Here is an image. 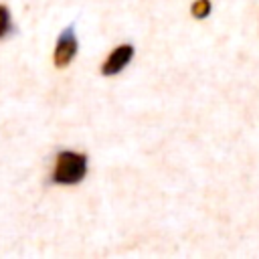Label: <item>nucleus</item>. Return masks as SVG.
Returning <instances> with one entry per match:
<instances>
[{"label":"nucleus","mask_w":259,"mask_h":259,"mask_svg":"<svg viewBox=\"0 0 259 259\" xmlns=\"http://www.w3.org/2000/svg\"><path fill=\"white\" fill-rule=\"evenodd\" d=\"M208 12H210V0H196L192 4V16L204 18V16H208Z\"/></svg>","instance_id":"nucleus-4"},{"label":"nucleus","mask_w":259,"mask_h":259,"mask_svg":"<svg viewBox=\"0 0 259 259\" xmlns=\"http://www.w3.org/2000/svg\"><path fill=\"white\" fill-rule=\"evenodd\" d=\"M77 49H79V42H77V36H75V30L73 26L65 28L59 38H57V45H55V55H53V61L57 67H67L75 55H77Z\"/></svg>","instance_id":"nucleus-2"},{"label":"nucleus","mask_w":259,"mask_h":259,"mask_svg":"<svg viewBox=\"0 0 259 259\" xmlns=\"http://www.w3.org/2000/svg\"><path fill=\"white\" fill-rule=\"evenodd\" d=\"M132 57H134V47L132 45H119L117 49H113V53L101 65V75H105V77L117 75L119 71L125 69V65L132 61Z\"/></svg>","instance_id":"nucleus-3"},{"label":"nucleus","mask_w":259,"mask_h":259,"mask_svg":"<svg viewBox=\"0 0 259 259\" xmlns=\"http://www.w3.org/2000/svg\"><path fill=\"white\" fill-rule=\"evenodd\" d=\"M87 172V156L79 152H59L55 160L53 180L57 184H77Z\"/></svg>","instance_id":"nucleus-1"},{"label":"nucleus","mask_w":259,"mask_h":259,"mask_svg":"<svg viewBox=\"0 0 259 259\" xmlns=\"http://www.w3.org/2000/svg\"><path fill=\"white\" fill-rule=\"evenodd\" d=\"M8 30H10V12L4 6H0V36H4Z\"/></svg>","instance_id":"nucleus-5"}]
</instances>
